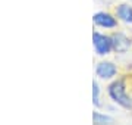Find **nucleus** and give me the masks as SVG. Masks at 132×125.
<instances>
[{"label":"nucleus","mask_w":132,"mask_h":125,"mask_svg":"<svg viewBox=\"0 0 132 125\" xmlns=\"http://www.w3.org/2000/svg\"><path fill=\"white\" fill-rule=\"evenodd\" d=\"M118 72V69L114 66L112 62H100L95 68V74H97V77L103 78V80H107V78H112L116 75Z\"/></svg>","instance_id":"nucleus-4"},{"label":"nucleus","mask_w":132,"mask_h":125,"mask_svg":"<svg viewBox=\"0 0 132 125\" xmlns=\"http://www.w3.org/2000/svg\"><path fill=\"white\" fill-rule=\"evenodd\" d=\"M112 47H113V50H116V52L123 53L131 47V41H129L123 34H114L113 37H112Z\"/></svg>","instance_id":"nucleus-5"},{"label":"nucleus","mask_w":132,"mask_h":125,"mask_svg":"<svg viewBox=\"0 0 132 125\" xmlns=\"http://www.w3.org/2000/svg\"><path fill=\"white\" fill-rule=\"evenodd\" d=\"M93 121H94V124H106V122H112V118L107 115H101L100 112H94Z\"/></svg>","instance_id":"nucleus-7"},{"label":"nucleus","mask_w":132,"mask_h":125,"mask_svg":"<svg viewBox=\"0 0 132 125\" xmlns=\"http://www.w3.org/2000/svg\"><path fill=\"white\" fill-rule=\"evenodd\" d=\"M93 103L94 106H100V87L95 81H93Z\"/></svg>","instance_id":"nucleus-8"},{"label":"nucleus","mask_w":132,"mask_h":125,"mask_svg":"<svg viewBox=\"0 0 132 125\" xmlns=\"http://www.w3.org/2000/svg\"><path fill=\"white\" fill-rule=\"evenodd\" d=\"M93 44H94L95 53L100 54V56L107 54V53L113 49L112 47V37L103 35V34H100V33L93 34Z\"/></svg>","instance_id":"nucleus-2"},{"label":"nucleus","mask_w":132,"mask_h":125,"mask_svg":"<svg viewBox=\"0 0 132 125\" xmlns=\"http://www.w3.org/2000/svg\"><path fill=\"white\" fill-rule=\"evenodd\" d=\"M109 96L125 109H132V99L126 94V88L122 81H114L109 85Z\"/></svg>","instance_id":"nucleus-1"},{"label":"nucleus","mask_w":132,"mask_h":125,"mask_svg":"<svg viewBox=\"0 0 132 125\" xmlns=\"http://www.w3.org/2000/svg\"><path fill=\"white\" fill-rule=\"evenodd\" d=\"M118 16L125 22H132V7L129 5H120L118 7Z\"/></svg>","instance_id":"nucleus-6"},{"label":"nucleus","mask_w":132,"mask_h":125,"mask_svg":"<svg viewBox=\"0 0 132 125\" xmlns=\"http://www.w3.org/2000/svg\"><path fill=\"white\" fill-rule=\"evenodd\" d=\"M93 21H94L95 25L98 27H103V28H114L118 22L110 13H106V12H98L93 16Z\"/></svg>","instance_id":"nucleus-3"}]
</instances>
